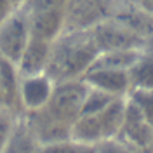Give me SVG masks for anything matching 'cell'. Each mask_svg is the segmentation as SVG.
Instances as JSON below:
<instances>
[{"label": "cell", "mask_w": 153, "mask_h": 153, "mask_svg": "<svg viewBox=\"0 0 153 153\" xmlns=\"http://www.w3.org/2000/svg\"><path fill=\"white\" fill-rule=\"evenodd\" d=\"M99 49L89 30H65L52 44L47 75L54 82L82 78L92 66Z\"/></svg>", "instance_id": "6da1fadb"}, {"label": "cell", "mask_w": 153, "mask_h": 153, "mask_svg": "<svg viewBox=\"0 0 153 153\" xmlns=\"http://www.w3.org/2000/svg\"><path fill=\"white\" fill-rule=\"evenodd\" d=\"M87 91H89V85L84 82V78L56 82L45 110L52 117H56L57 120L71 125L82 113Z\"/></svg>", "instance_id": "7a4b0ae2"}, {"label": "cell", "mask_w": 153, "mask_h": 153, "mask_svg": "<svg viewBox=\"0 0 153 153\" xmlns=\"http://www.w3.org/2000/svg\"><path fill=\"white\" fill-rule=\"evenodd\" d=\"M30 38V16L23 7H18L0 23V56L16 65Z\"/></svg>", "instance_id": "3957f363"}, {"label": "cell", "mask_w": 153, "mask_h": 153, "mask_svg": "<svg viewBox=\"0 0 153 153\" xmlns=\"http://www.w3.org/2000/svg\"><path fill=\"white\" fill-rule=\"evenodd\" d=\"M89 33L97 45L99 52L105 51H124V49H144L146 40L134 31L118 23L117 19L108 18L99 21L92 28H89Z\"/></svg>", "instance_id": "277c9868"}, {"label": "cell", "mask_w": 153, "mask_h": 153, "mask_svg": "<svg viewBox=\"0 0 153 153\" xmlns=\"http://www.w3.org/2000/svg\"><path fill=\"white\" fill-rule=\"evenodd\" d=\"M120 0H70L66 5V30H89L111 18Z\"/></svg>", "instance_id": "5b68a950"}, {"label": "cell", "mask_w": 153, "mask_h": 153, "mask_svg": "<svg viewBox=\"0 0 153 153\" xmlns=\"http://www.w3.org/2000/svg\"><path fill=\"white\" fill-rule=\"evenodd\" d=\"M54 85L56 82L47 73L19 76V103H21L23 113L45 108L52 96Z\"/></svg>", "instance_id": "8992f818"}, {"label": "cell", "mask_w": 153, "mask_h": 153, "mask_svg": "<svg viewBox=\"0 0 153 153\" xmlns=\"http://www.w3.org/2000/svg\"><path fill=\"white\" fill-rule=\"evenodd\" d=\"M122 143L129 144L134 150H148L153 143V125L146 122L141 111L127 99L125 120L118 137Z\"/></svg>", "instance_id": "52a82bcc"}, {"label": "cell", "mask_w": 153, "mask_h": 153, "mask_svg": "<svg viewBox=\"0 0 153 153\" xmlns=\"http://www.w3.org/2000/svg\"><path fill=\"white\" fill-rule=\"evenodd\" d=\"M25 118H26V122L31 127V131L40 144L59 143V141L70 139L71 125L57 120L45 108L37 110V111H25Z\"/></svg>", "instance_id": "ba28073f"}, {"label": "cell", "mask_w": 153, "mask_h": 153, "mask_svg": "<svg viewBox=\"0 0 153 153\" xmlns=\"http://www.w3.org/2000/svg\"><path fill=\"white\" fill-rule=\"evenodd\" d=\"M82 78L89 87H96L99 91H105L115 97H124L131 91L129 75L125 70L91 66Z\"/></svg>", "instance_id": "9c48e42d"}, {"label": "cell", "mask_w": 153, "mask_h": 153, "mask_svg": "<svg viewBox=\"0 0 153 153\" xmlns=\"http://www.w3.org/2000/svg\"><path fill=\"white\" fill-rule=\"evenodd\" d=\"M51 52H52V44L44 42L38 38H30L28 45L25 47L23 54L16 63L19 76H31L47 73L49 63H51Z\"/></svg>", "instance_id": "30bf717a"}, {"label": "cell", "mask_w": 153, "mask_h": 153, "mask_svg": "<svg viewBox=\"0 0 153 153\" xmlns=\"http://www.w3.org/2000/svg\"><path fill=\"white\" fill-rule=\"evenodd\" d=\"M30 16V33L31 38L54 44L61 33L66 30V9L35 12Z\"/></svg>", "instance_id": "8fae6325"}, {"label": "cell", "mask_w": 153, "mask_h": 153, "mask_svg": "<svg viewBox=\"0 0 153 153\" xmlns=\"http://www.w3.org/2000/svg\"><path fill=\"white\" fill-rule=\"evenodd\" d=\"M111 18L127 26L136 35L143 37L144 40L153 35V16L139 5H136L132 0H120Z\"/></svg>", "instance_id": "7c38bea8"}, {"label": "cell", "mask_w": 153, "mask_h": 153, "mask_svg": "<svg viewBox=\"0 0 153 153\" xmlns=\"http://www.w3.org/2000/svg\"><path fill=\"white\" fill-rule=\"evenodd\" d=\"M0 99L2 105L16 113H23L19 103V73L14 63L0 56Z\"/></svg>", "instance_id": "4fadbf2b"}, {"label": "cell", "mask_w": 153, "mask_h": 153, "mask_svg": "<svg viewBox=\"0 0 153 153\" xmlns=\"http://www.w3.org/2000/svg\"><path fill=\"white\" fill-rule=\"evenodd\" d=\"M40 146L42 144L38 143L31 127L28 125L25 113H21L2 153H40Z\"/></svg>", "instance_id": "5bb4252c"}, {"label": "cell", "mask_w": 153, "mask_h": 153, "mask_svg": "<svg viewBox=\"0 0 153 153\" xmlns=\"http://www.w3.org/2000/svg\"><path fill=\"white\" fill-rule=\"evenodd\" d=\"M125 108H127V96L115 97L101 113H97V120L101 124L105 139H117L122 131L125 120Z\"/></svg>", "instance_id": "9a60e30c"}, {"label": "cell", "mask_w": 153, "mask_h": 153, "mask_svg": "<svg viewBox=\"0 0 153 153\" xmlns=\"http://www.w3.org/2000/svg\"><path fill=\"white\" fill-rule=\"evenodd\" d=\"M70 139L85 146H97L105 141L97 115H80L70 129Z\"/></svg>", "instance_id": "2e32d148"}, {"label": "cell", "mask_w": 153, "mask_h": 153, "mask_svg": "<svg viewBox=\"0 0 153 153\" xmlns=\"http://www.w3.org/2000/svg\"><path fill=\"white\" fill-rule=\"evenodd\" d=\"M131 89H150L153 91V52L143 51L134 65L127 70Z\"/></svg>", "instance_id": "e0dca14e"}, {"label": "cell", "mask_w": 153, "mask_h": 153, "mask_svg": "<svg viewBox=\"0 0 153 153\" xmlns=\"http://www.w3.org/2000/svg\"><path fill=\"white\" fill-rule=\"evenodd\" d=\"M144 49H124V51H105L99 52L92 66L97 68H113V70H129L134 61L139 57Z\"/></svg>", "instance_id": "ac0fdd59"}, {"label": "cell", "mask_w": 153, "mask_h": 153, "mask_svg": "<svg viewBox=\"0 0 153 153\" xmlns=\"http://www.w3.org/2000/svg\"><path fill=\"white\" fill-rule=\"evenodd\" d=\"M115 99V96L108 94L105 91H99L96 87H89L84 99V106H82V113L80 115H97L105 110Z\"/></svg>", "instance_id": "d6986e66"}, {"label": "cell", "mask_w": 153, "mask_h": 153, "mask_svg": "<svg viewBox=\"0 0 153 153\" xmlns=\"http://www.w3.org/2000/svg\"><path fill=\"white\" fill-rule=\"evenodd\" d=\"M127 99L132 103L146 118L148 124L153 125V91L150 89H131Z\"/></svg>", "instance_id": "ffe728a7"}, {"label": "cell", "mask_w": 153, "mask_h": 153, "mask_svg": "<svg viewBox=\"0 0 153 153\" xmlns=\"http://www.w3.org/2000/svg\"><path fill=\"white\" fill-rule=\"evenodd\" d=\"M21 113H16L12 111L10 108L0 105V153L4 150L5 143L9 141L10 134L14 131V125L18 122V117Z\"/></svg>", "instance_id": "44dd1931"}, {"label": "cell", "mask_w": 153, "mask_h": 153, "mask_svg": "<svg viewBox=\"0 0 153 153\" xmlns=\"http://www.w3.org/2000/svg\"><path fill=\"white\" fill-rule=\"evenodd\" d=\"M94 146H85V144L75 143L73 139L59 141V143H49L40 146V153H91Z\"/></svg>", "instance_id": "7402d4cb"}, {"label": "cell", "mask_w": 153, "mask_h": 153, "mask_svg": "<svg viewBox=\"0 0 153 153\" xmlns=\"http://www.w3.org/2000/svg\"><path fill=\"white\" fill-rule=\"evenodd\" d=\"M94 153H153V148L148 150H134L120 139H105L94 148Z\"/></svg>", "instance_id": "603a6c76"}, {"label": "cell", "mask_w": 153, "mask_h": 153, "mask_svg": "<svg viewBox=\"0 0 153 153\" xmlns=\"http://www.w3.org/2000/svg\"><path fill=\"white\" fill-rule=\"evenodd\" d=\"M68 2L70 0H26L21 7L28 14H35V12H45V10L66 9Z\"/></svg>", "instance_id": "cb8c5ba5"}, {"label": "cell", "mask_w": 153, "mask_h": 153, "mask_svg": "<svg viewBox=\"0 0 153 153\" xmlns=\"http://www.w3.org/2000/svg\"><path fill=\"white\" fill-rule=\"evenodd\" d=\"M18 7L19 5L16 4V0H0V23L9 18Z\"/></svg>", "instance_id": "d4e9b609"}, {"label": "cell", "mask_w": 153, "mask_h": 153, "mask_svg": "<svg viewBox=\"0 0 153 153\" xmlns=\"http://www.w3.org/2000/svg\"><path fill=\"white\" fill-rule=\"evenodd\" d=\"M25 2H26V0H16V4H18L19 7H21V5H23V4H25Z\"/></svg>", "instance_id": "484cf974"}, {"label": "cell", "mask_w": 153, "mask_h": 153, "mask_svg": "<svg viewBox=\"0 0 153 153\" xmlns=\"http://www.w3.org/2000/svg\"><path fill=\"white\" fill-rule=\"evenodd\" d=\"M152 148H153V143H152Z\"/></svg>", "instance_id": "4316f807"}]
</instances>
